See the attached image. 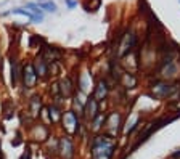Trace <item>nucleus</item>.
Segmentation results:
<instances>
[{
    "mask_svg": "<svg viewBox=\"0 0 180 159\" xmlns=\"http://www.w3.org/2000/svg\"><path fill=\"white\" fill-rule=\"evenodd\" d=\"M119 119H121V116H119L118 113L109 116V121L106 122V125H108V129L111 130V134H116V132H118V129H119Z\"/></svg>",
    "mask_w": 180,
    "mask_h": 159,
    "instance_id": "nucleus-7",
    "label": "nucleus"
},
{
    "mask_svg": "<svg viewBox=\"0 0 180 159\" xmlns=\"http://www.w3.org/2000/svg\"><path fill=\"white\" fill-rule=\"evenodd\" d=\"M172 90H174V89H172L169 84H164V82H161V84H156V85L153 87V92H154V95H156V97H159V98L167 97Z\"/></svg>",
    "mask_w": 180,
    "mask_h": 159,
    "instance_id": "nucleus-4",
    "label": "nucleus"
},
{
    "mask_svg": "<svg viewBox=\"0 0 180 159\" xmlns=\"http://www.w3.org/2000/svg\"><path fill=\"white\" fill-rule=\"evenodd\" d=\"M63 124H64V129L69 132H77L79 129V119L77 116H76V113L74 111H68V113H64L63 114Z\"/></svg>",
    "mask_w": 180,
    "mask_h": 159,
    "instance_id": "nucleus-2",
    "label": "nucleus"
},
{
    "mask_svg": "<svg viewBox=\"0 0 180 159\" xmlns=\"http://www.w3.org/2000/svg\"><path fill=\"white\" fill-rule=\"evenodd\" d=\"M84 113H87V116H90V117H95L98 113V101L95 98H89V101L84 108Z\"/></svg>",
    "mask_w": 180,
    "mask_h": 159,
    "instance_id": "nucleus-5",
    "label": "nucleus"
},
{
    "mask_svg": "<svg viewBox=\"0 0 180 159\" xmlns=\"http://www.w3.org/2000/svg\"><path fill=\"white\" fill-rule=\"evenodd\" d=\"M39 8L42 10V11H52L55 13L56 11V3L55 2H39Z\"/></svg>",
    "mask_w": 180,
    "mask_h": 159,
    "instance_id": "nucleus-10",
    "label": "nucleus"
},
{
    "mask_svg": "<svg viewBox=\"0 0 180 159\" xmlns=\"http://www.w3.org/2000/svg\"><path fill=\"white\" fill-rule=\"evenodd\" d=\"M18 79V63L15 60H11V84L15 85Z\"/></svg>",
    "mask_w": 180,
    "mask_h": 159,
    "instance_id": "nucleus-13",
    "label": "nucleus"
},
{
    "mask_svg": "<svg viewBox=\"0 0 180 159\" xmlns=\"http://www.w3.org/2000/svg\"><path fill=\"white\" fill-rule=\"evenodd\" d=\"M23 81H24V85L28 89H32L37 82V74H36V69H34V64L28 63L24 66V71H23Z\"/></svg>",
    "mask_w": 180,
    "mask_h": 159,
    "instance_id": "nucleus-1",
    "label": "nucleus"
},
{
    "mask_svg": "<svg viewBox=\"0 0 180 159\" xmlns=\"http://www.w3.org/2000/svg\"><path fill=\"white\" fill-rule=\"evenodd\" d=\"M39 111H40V98L34 97L32 100H31V113H32V116H37Z\"/></svg>",
    "mask_w": 180,
    "mask_h": 159,
    "instance_id": "nucleus-11",
    "label": "nucleus"
},
{
    "mask_svg": "<svg viewBox=\"0 0 180 159\" xmlns=\"http://www.w3.org/2000/svg\"><path fill=\"white\" fill-rule=\"evenodd\" d=\"M60 90H61V93L64 95V97H69V93L73 92V87H71V81L69 79H63L61 82H60Z\"/></svg>",
    "mask_w": 180,
    "mask_h": 159,
    "instance_id": "nucleus-9",
    "label": "nucleus"
},
{
    "mask_svg": "<svg viewBox=\"0 0 180 159\" xmlns=\"http://www.w3.org/2000/svg\"><path fill=\"white\" fill-rule=\"evenodd\" d=\"M64 3H66L68 8H74V7L77 5V2H76V0H64Z\"/></svg>",
    "mask_w": 180,
    "mask_h": 159,
    "instance_id": "nucleus-16",
    "label": "nucleus"
},
{
    "mask_svg": "<svg viewBox=\"0 0 180 159\" xmlns=\"http://www.w3.org/2000/svg\"><path fill=\"white\" fill-rule=\"evenodd\" d=\"M103 122H105V116L100 114L98 117H95V121H93V129H100Z\"/></svg>",
    "mask_w": 180,
    "mask_h": 159,
    "instance_id": "nucleus-15",
    "label": "nucleus"
},
{
    "mask_svg": "<svg viewBox=\"0 0 180 159\" xmlns=\"http://www.w3.org/2000/svg\"><path fill=\"white\" fill-rule=\"evenodd\" d=\"M50 119H52V122H56L58 119H60V109H58V106H50Z\"/></svg>",
    "mask_w": 180,
    "mask_h": 159,
    "instance_id": "nucleus-12",
    "label": "nucleus"
},
{
    "mask_svg": "<svg viewBox=\"0 0 180 159\" xmlns=\"http://www.w3.org/2000/svg\"><path fill=\"white\" fill-rule=\"evenodd\" d=\"M108 95V87H106V82L100 81L97 84V90H95V100L97 101H103Z\"/></svg>",
    "mask_w": 180,
    "mask_h": 159,
    "instance_id": "nucleus-6",
    "label": "nucleus"
},
{
    "mask_svg": "<svg viewBox=\"0 0 180 159\" xmlns=\"http://www.w3.org/2000/svg\"><path fill=\"white\" fill-rule=\"evenodd\" d=\"M124 82H126L127 87H134L135 84H137L135 77H132V74H124Z\"/></svg>",
    "mask_w": 180,
    "mask_h": 159,
    "instance_id": "nucleus-14",
    "label": "nucleus"
},
{
    "mask_svg": "<svg viewBox=\"0 0 180 159\" xmlns=\"http://www.w3.org/2000/svg\"><path fill=\"white\" fill-rule=\"evenodd\" d=\"M60 151H61V156L64 159H69L73 156V142L69 140V137H63L61 142H60Z\"/></svg>",
    "mask_w": 180,
    "mask_h": 159,
    "instance_id": "nucleus-3",
    "label": "nucleus"
},
{
    "mask_svg": "<svg viewBox=\"0 0 180 159\" xmlns=\"http://www.w3.org/2000/svg\"><path fill=\"white\" fill-rule=\"evenodd\" d=\"M48 69H47V61H45L44 58H37V63H36V74L37 76H47Z\"/></svg>",
    "mask_w": 180,
    "mask_h": 159,
    "instance_id": "nucleus-8",
    "label": "nucleus"
},
{
    "mask_svg": "<svg viewBox=\"0 0 180 159\" xmlns=\"http://www.w3.org/2000/svg\"><path fill=\"white\" fill-rule=\"evenodd\" d=\"M37 2H44V0H37Z\"/></svg>",
    "mask_w": 180,
    "mask_h": 159,
    "instance_id": "nucleus-17",
    "label": "nucleus"
}]
</instances>
